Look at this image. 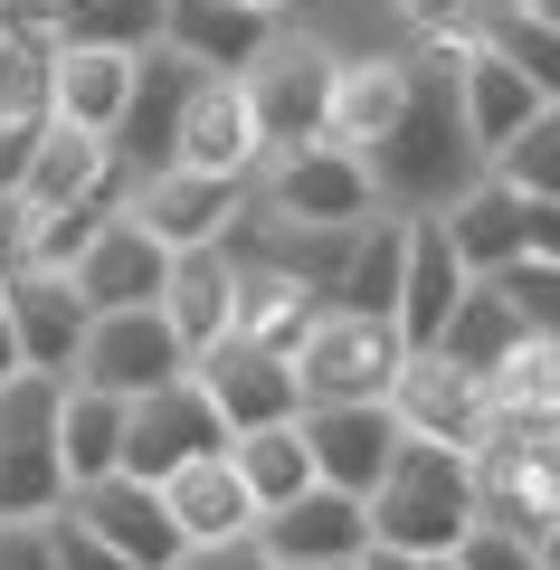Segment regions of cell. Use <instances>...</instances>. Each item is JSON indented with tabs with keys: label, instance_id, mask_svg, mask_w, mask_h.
Returning a JSON list of instances; mask_svg holds the SVG:
<instances>
[{
	"label": "cell",
	"instance_id": "cell-34",
	"mask_svg": "<svg viewBox=\"0 0 560 570\" xmlns=\"http://www.w3.org/2000/svg\"><path fill=\"white\" fill-rule=\"evenodd\" d=\"M484 171H494L503 190H522V200H560V105H541Z\"/></svg>",
	"mask_w": 560,
	"mask_h": 570
},
{
	"label": "cell",
	"instance_id": "cell-41",
	"mask_svg": "<svg viewBox=\"0 0 560 570\" xmlns=\"http://www.w3.org/2000/svg\"><path fill=\"white\" fill-rule=\"evenodd\" d=\"M0 570H58L48 523H0Z\"/></svg>",
	"mask_w": 560,
	"mask_h": 570
},
{
	"label": "cell",
	"instance_id": "cell-3",
	"mask_svg": "<svg viewBox=\"0 0 560 570\" xmlns=\"http://www.w3.org/2000/svg\"><path fill=\"white\" fill-rule=\"evenodd\" d=\"M58 381H10L0 390V523H48L67 504V466H58Z\"/></svg>",
	"mask_w": 560,
	"mask_h": 570
},
{
	"label": "cell",
	"instance_id": "cell-5",
	"mask_svg": "<svg viewBox=\"0 0 560 570\" xmlns=\"http://www.w3.org/2000/svg\"><path fill=\"white\" fill-rule=\"evenodd\" d=\"M409 343L400 324H371V314H314V333L295 343V381H304V409H361V400H390Z\"/></svg>",
	"mask_w": 560,
	"mask_h": 570
},
{
	"label": "cell",
	"instance_id": "cell-35",
	"mask_svg": "<svg viewBox=\"0 0 560 570\" xmlns=\"http://www.w3.org/2000/svg\"><path fill=\"white\" fill-rule=\"evenodd\" d=\"M48 58H58V48H48L39 29L0 20V124H48Z\"/></svg>",
	"mask_w": 560,
	"mask_h": 570
},
{
	"label": "cell",
	"instance_id": "cell-23",
	"mask_svg": "<svg viewBox=\"0 0 560 570\" xmlns=\"http://www.w3.org/2000/svg\"><path fill=\"white\" fill-rule=\"evenodd\" d=\"M409 96H419V58H333V134L323 142L371 153L409 115Z\"/></svg>",
	"mask_w": 560,
	"mask_h": 570
},
{
	"label": "cell",
	"instance_id": "cell-22",
	"mask_svg": "<svg viewBox=\"0 0 560 570\" xmlns=\"http://www.w3.org/2000/svg\"><path fill=\"white\" fill-rule=\"evenodd\" d=\"M161 324L180 333V352H190V362H200V352H219L228 324H238V257H228V247H190V257H171Z\"/></svg>",
	"mask_w": 560,
	"mask_h": 570
},
{
	"label": "cell",
	"instance_id": "cell-11",
	"mask_svg": "<svg viewBox=\"0 0 560 570\" xmlns=\"http://www.w3.org/2000/svg\"><path fill=\"white\" fill-rule=\"evenodd\" d=\"M257 551L276 570H333V561H361L371 551V504L361 494H333V485H304L295 504L257 513Z\"/></svg>",
	"mask_w": 560,
	"mask_h": 570
},
{
	"label": "cell",
	"instance_id": "cell-15",
	"mask_svg": "<svg viewBox=\"0 0 560 570\" xmlns=\"http://www.w3.org/2000/svg\"><path fill=\"white\" fill-rule=\"evenodd\" d=\"M190 86H200V67L190 58H171V48H153V58L134 67V105H124V124H115V163L134 171H171V153H180V115H190Z\"/></svg>",
	"mask_w": 560,
	"mask_h": 570
},
{
	"label": "cell",
	"instance_id": "cell-44",
	"mask_svg": "<svg viewBox=\"0 0 560 570\" xmlns=\"http://www.w3.org/2000/svg\"><path fill=\"white\" fill-rule=\"evenodd\" d=\"M58 10H67V0H0V20H10V29H39V39H48Z\"/></svg>",
	"mask_w": 560,
	"mask_h": 570
},
{
	"label": "cell",
	"instance_id": "cell-24",
	"mask_svg": "<svg viewBox=\"0 0 560 570\" xmlns=\"http://www.w3.org/2000/svg\"><path fill=\"white\" fill-rule=\"evenodd\" d=\"M465 266H456V247H446V228L438 219H409V276H400V343L409 352H438V333H446V314L465 305Z\"/></svg>",
	"mask_w": 560,
	"mask_h": 570
},
{
	"label": "cell",
	"instance_id": "cell-33",
	"mask_svg": "<svg viewBox=\"0 0 560 570\" xmlns=\"http://www.w3.org/2000/svg\"><path fill=\"white\" fill-rule=\"evenodd\" d=\"M475 39L494 48L503 67H522V86H532L541 105H560V29L551 20H532L522 0H484V10H475Z\"/></svg>",
	"mask_w": 560,
	"mask_h": 570
},
{
	"label": "cell",
	"instance_id": "cell-50",
	"mask_svg": "<svg viewBox=\"0 0 560 570\" xmlns=\"http://www.w3.org/2000/svg\"><path fill=\"white\" fill-rule=\"evenodd\" d=\"M419 570H456V561H419Z\"/></svg>",
	"mask_w": 560,
	"mask_h": 570
},
{
	"label": "cell",
	"instance_id": "cell-46",
	"mask_svg": "<svg viewBox=\"0 0 560 570\" xmlns=\"http://www.w3.org/2000/svg\"><path fill=\"white\" fill-rule=\"evenodd\" d=\"M361 570H419V561H409V551H381V542H371V551H361Z\"/></svg>",
	"mask_w": 560,
	"mask_h": 570
},
{
	"label": "cell",
	"instance_id": "cell-51",
	"mask_svg": "<svg viewBox=\"0 0 560 570\" xmlns=\"http://www.w3.org/2000/svg\"><path fill=\"white\" fill-rule=\"evenodd\" d=\"M0 295H10V266H0Z\"/></svg>",
	"mask_w": 560,
	"mask_h": 570
},
{
	"label": "cell",
	"instance_id": "cell-27",
	"mask_svg": "<svg viewBox=\"0 0 560 570\" xmlns=\"http://www.w3.org/2000/svg\"><path fill=\"white\" fill-rule=\"evenodd\" d=\"M161 504H171V523H180V542H190V551L247 542V532H257V504H247V485H238V466H228V448L200 456V466H180L171 485H161Z\"/></svg>",
	"mask_w": 560,
	"mask_h": 570
},
{
	"label": "cell",
	"instance_id": "cell-26",
	"mask_svg": "<svg viewBox=\"0 0 560 570\" xmlns=\"http://www.w3.org/2000/svg\"><path fill=\"white\" fill-rule=\"evenodd\" d=\"M134 67L143 58H115V48H58V58H48V115L115 142L124 105H134Z\"/></svg>",
	"mask_w": 560,
	"mask_h": 570
},
{
	"label": "cell",
	"instance_id": "cell-48",
	"mask_svg": "<svg viewBox=\"0 0 560 570\" xmlns=\"http://www.w3.org/2000/svg\"><path fill=\"white\" fill-rule=\"evenodd\" d=\"M541 570H560V523H551V532H541Z\"/></svg>",
	"mask_w": 560,
	"mask_h": 570
},
{
	"label": "cell",
	"instance_id": "cell-7",
	"mask_svg": "<svg viewBox=\"0 0 560 570\" xmlns=\"http://www.w3.org/2000/svg\"><path fill=\"white\" fill-rule=\"evenodd\" d=\"M190 381V352H180V333L161 324V305L143 314H96L86 324V352H77V381L67 390H105V400H153V390Z\"/></svg>",
	"mask_w": 560,
	"mask_h": 570
},
{
	"label": "cell",
	"instance_id": "cell-13",
	"mask_svg": "<svg viewBox=\"0 0 560 570\" xmlns=\"http://www.w3.org/2000/svg\"><path fill=\"white\" fill-rule=\"evenodd\" d=\"M304 448H314V485L361 494V504H371V485H381L390 456H400V419H390V400H361V409H304Z\"/></svg>",
	"mask_w": 560,
	"mask_h": 570
},
{
	"label": "cell",
	"instance_id": "cell-20",
	"mask_svg": "<svg viewBox=\"0 0 560 570\" xmlns=\"http://www.w3.org/2000/svg\"><path fill=\"white\" fill-rule=\"evenodd\" d=\"M161 48L190 58L200 77H247V67L276 48V20L228 10V0H171V10H161Z\"/></svg>",
	"mask_w": 560,
	"mask_h": 570
},
{
	"label": "cell",
	"instance_id": "cell-12",
	"mask_svg": "<svg viewBox=\"0 0 560 570\" xmlns=\"http://www.w3.org/2000/svg\"><path fill=\"white\" fill-rule=\"evenodd\" d=\"M484 381H465L446 352H409L400 381H390V419L400 438H428V448H484Z\"/></svg>",
	"mask_w": 560,
	"mask_h": 570
},
{
	"label": "cell",
	"instance_id": "cell-17",
	"mask_svg": "<svg viewBox=\"0 0 560 570\" xmlns=\"http://www.w3.org/2000/svg\"><path fill=\"white\" fill-rule=\"evenodd\" d=\"M0 314H10V333H20V352H29V371L39 381H77V352H86V324L96 314L77 305V285L67 276H39V266H20L10 276V295H0Z\"/></svg>",
	"mask_w": 560,
	"mask_h": 570
},
{
	"label": "cell",
	"instance_id": "cell-16",
	"mask_svg": "<svg viewBox=\"0 0 560 570\" xmlns=\"http://www.w3.org/2000/svg\"><path fill=\"white\" fill-rule=\"evenodd\" d=\"M67 285H77L86 314H143V305H161V285H171V247H153L115 209V219L96 228V247L77 257V276H67Z\"/></svg>",
	"mask_w": 560,
	"mask_h": 570
},
{
	"label": "cell",
	"instance_id": "cell-1",
	"mask_svg": "<svg viewBox=\"0 0 560 570\" xmlns=\"http://www.w3.org/2000/svg\"><path fill=\"white\" fill-rule=\"evenodd\" d=\"M361 163H371L381 209H400V219H438L465 181H484V153L465 142V115H456V77H446L438 58H419V96H409V115L390 124Z\"/></svg>",
	"mask_w": 560,
	"mask_h": 570
},
{
	"label": "cell",
	"instance_id": "cell-25",
	"mask_svg": "<svg viewBox=\"0 0 560 570\" xmlns=\"http://www.w3.org/2000/svg\"><path fill=\"white\" fill-rule=\"evenodd\" d=\"M438 352H446V362L465 371V381H484V390H494L503 371H513L522 352H532V333H522V314H513V295H503L494 276H484V285H465V305L446 314V333H438Z\"/></svg>",
	"mask_w": 560,
	"mask_h": 570
},
{
	"label": "cell",
	"instance_id": "cell-8",
	"mask_svg": "<svg viewBox=\"0 0 560 570\" xmlns=\"http://www.w3.org/2000/svg\"><path fill=\"white\" fill-rule=\"evenodd\" d=\"M238 86H247V115H257L266 163L333 134V48H285V39H276Z\"/></svg>",
	"mask_w": 560,
	"mask_h": 570
},
{
	"label": "cell",
	"instance_id": "cell-28",
	"mask_svg": "<svg viewBox=\"0 0 560 570\" xmlns=\"http://www.w3.org/2000/svg\"><path fill=\"white\" fill-rule=\"evenodd\" d=\"M238 257V247H228ZM314 295H304L285 266H266V257H238V324H228V343H257V352H285L295 362V343L314 333Z\"/></svg>",
	"mask_w": 560,
	"mask_h": 570
},
{
	"label": "cell",
	"instance_id": "cell-9",
	"mask_svg": "<svg viewBox=\"0 0 560 570\" xmlns=\"http://www.w3.org/2000/svg\"><path fill=\"white\" fill-rule=\"evenodd\" d=\"M228 448V419L209 409L200 381H171L153 390V400H134V419H124V475H143V485H171L180 466H200V456Z\"/></svg>",
	"mask_w": 560,
	"mask_h": 570
},
{
	"label": "cell",
	"instance_id": "cell-52",
	"mask_svg": "<svg viewBox=\"0 0 560 570\" xmlns=\"http://www.w3.org/2000/svg\"><path fill=\"white\" fill-rule=\"evenodd\" d=\"M333 570H361V561H333Z\"/></svg>",
	"mask_w": 560,
	"mask_h": 570
},
{
	"label": "cell",
	"instance_id": "cell-30",
	"mask_svg": "<svg viewBox=\"0 0 560 570\" xmlns=\"http://www.w3.org/2000/svg\"><path fill=\"white\" fill-rule=\"evenodd\" d=\"M124 419L134 409L124 400H105V390H67L58 400V466H67V485H105V475H124Z\"/></svg>",
	"mask_w": 560,
	"mask_h": 570
},
{
	"label": "cell",
	"instance_id": "cell-2",
	"mask_svg": "<svg viewBox=\"0 0 560 570\" xmlns=\"http://www.w3.org/2000/svg\"><path fill=\"white\" fill-rule=\"evenodd\" d=\"M475 523H484L475 448H428V438H400L390 475L371 485V542H381V551H409V561H446Z\"/></svg>",
	"mask_w": 560,
	"mask_h": 570
},
{
	"label": "cell",
	"instance_id": "cell-38",
	"mask_svg": "<svg viewBox=\"0 0 560 570\" xmlns=\"http://www.w3.org/2000/svg\"><path fill=\"white\" fill-rule=\"evenodd\" d=\"M446 561H456V570H541V551L513 542V532H494V523H475L456 551H446Z\"/></svg>",
	"mask_w": 560,
	"mask_h": 570
},
{
	"label": "cell",
	"instance_id": "cell-42",
	"mask_svg": "<svg viewBox=\"0 0 560 570\" xmlns=\"http://www.w3.org/2000/svg\"><path fill=\"white\" fill-rule=\"evenodd\" d=\"M180 570H276L257 551V532H247V542H209V551H180Z\"/></svg>",
	"mask_w": 560,
	"mask_h": 570
},
{
	"label": "cell",
	"instance_id": "cell-49",
	"mask_svg": "<svg viewBox=\"0 0 560 570\" xmlns=\"http://www.w3.org/2000/svg\"><path fill=\"white\" fill-rule=\"evenodd\" d=\"M522 10H532V20H551V29H560V0H522Z\"/></svg>",
	"mask_w": 560,
	"mask_h": 570
},
{
	"label": "cell",
	"instance_id": "cell-43",
	"mask_svg": "<svg viewBox=\"0 0 560 570\" xmlns=\"http://www.w3.org/2000/svg\"><path fill=\"white\" fill-rule=\"evenodd\" d=\"M522 257L560 266V200H532V219H522Z\"/></svg>",
	"mask_w": 560,
	"mask_h": 570
},
{
	"label": "cell",
	"instance_id": "cell-31",
	"mask_svg": "<svg viewBox=\"0 0 560 570\" xmlns=\"http://www.w3.org/2000/svg\"><path fill=\"white\" fill-rule=\"evenodd\" d=\"M161 10L171 0H67L48 20V48H115V58H153L161 48Z\"/></svg>",
	"mask_w": 560,
	"mask_h": 570
},
{
	"label": "cell",
	"instance_id": "cell-39",
	"mask_svg": "<svg viewBox=\"0 0 560 570\" xmlns=\"http://www.w3.org/2000/svg\"><path fill=\"white\" fill-rule=\"evenodd\" d=\"M400 10H409L438 48H456V39H475V10H484V0H400Z\"/></svg>",
	"mask_w": 560,
	"mask_h": 570
},
{
	"label": "cell",
	"instance_id": "cell-14",
	"mask_svg": "<svg viewBox=\"0 0 560 570\" xmlns=\"http://www.w3.org/2000/svg\"><path fill=\"white\" fill-rule=\"evenodd\" d=\"M428 58H438L446 77H456V115H465V142H475L484 163H494L503 142H513L522 124L541 115V96H532V86H522V67H503V58H494V48H484V39L428 48Z\"/></svg>",
	"mask_w": 560,
	"mask_h": 570
},
{
	"label": "cell",
	"instance_id": "cell-10",
	"mask_svg": "<svg viewBox=\"0 0 560 570\" xmlns=\"http://www.w3.org/2000/svg\"><path fill=\"white\" fill-rule=\"evenodd\" d=\"M190 381L209 390V409L228 419V438H257V428H295L304 419V381L285 352H257V343H219L190 362Z\"/></svg>",
	"mask_w": 560,
	"mask_h": 570
},
{
	"label": "cell",
	"instance_id": "cell-6",
	"mask_svg": "<svg viewBox=\"0 0 560 570\" xmlns=\"http://www.w3.org/2000/svg\"><path fill=\"white\" fill-rule=\"evenodd\" d=\"M247 200H257V181H219V171H143L134 200H124V219L143 228L153 247H171V257H190V247H228L247 219Z\"/></svg>",
	"mask_w": 560,
	"mask_h": 570
},
{
	"label": "cell",
	"instance_id": "cell-19",
	"mask_svg": "<svg viewBox=\"0 0 560 570\" xmlns=\"http://www.w3.org/2000/svg\"><path fill=\"white\" fill-rule=\"evenodd\" d=\"M67 504H77L134 570H180V551H190L180 523H171V504H161V485H143V475H105V485L67 494Z\"/></svg>",
	"mask_w": 560,
	"mask_h": 570
},
{
	"label": "cell",
	"instance_id": "cell-36",
	"mask_svg": "<svg viewBox=\"0 0 560 570\" xmlns=\"http://www.w3.org/2000/svg\"><path fill=\"white\" fill-rule=\"evenodd\" d=\"M494 285L513 295V314H522V333H532V343H560V266L522 257V266H503Z\"/></svg>",
	"mask_w": 560,
	"mask_h": 570
},
{
	"label": "cell",
	"instance_id": "cell-4",
	"mask_svg": "<svg viewBox=\"0 0 560 570\" xmlns=\"http://www.w3.org/2000/svg\"><path fill=\"white\" fill-rule=\"evenodd\" d=\"M257 219L276 228H361L381 219V190H371V163L352 142H304V153H276L257 181Z\"/></svg>",
	"mask_w": 560,
	"mask_h": 570
},
{
	"label": "cell",
	"instance_id": "cell-45",
	"mask_svg": "<svg viewBox=\"0 0 560 570\" xmlns=\"http://www.w3.org/2000/svg\"><path fill=\"white\" fill-rule=\"evenodd\" d=\"M10 381H29V352H20V333H10V314H0V390Z\"/></svg>",
	"mask_w": 560,
	"mask_h": 570
},
{
	"label": "cell",
	"instance_id": "cell-47",
	"mask_svg": "<svg viewBox=\"0 0 560 570\" xmlns=\"http://www.w3.org/2000/svg\"><path fill=\"white\" fill-rule=\"evenodd\" d=\"M228 10H257V20H276V10H295V0H228Z\"/></svg>",
	"mask_w": 560,
	"mask_h": 570
},
{
	"label": "cell",
	"instance_id": "cell-18",
	"mask_svg": "<svg viewBox=\"0 0 560 570\" xmlns=\"http://www.w3.org/2000/svg\"><path fill=\"white\" fill-rule=\"evenodd\" d=\"M171 163L219 171V181H257L266 171V142H257V115H247L238 77H200L190 86V115H180V153Z\"/></svg>",
	"mask_w": 560,
	"mask_h": 570
},
{
	"label": "cell",
	"instance_id": "cell-37",
	"mask_svg": "<svg viewBox=\"0 0 560 570\" xmlns=\"http://www.w3.org/2000/svg\"><path fill=\"white\" fill-rule=\"evenodd\" d=\"M48 551H58V570H134V561H124V551L105 542V532L86 523L77 504H58V513H48Z\"/></svg>",
	"mask_w": 560,
	"mask_h": 570
},
{
	"label": "cell",
	"instance_id": "cell-40",
	"mask_svg": "<svg viewBox=\"0 0 560 570\" xmlns=\"http://www.w3.org/2000/svg\"><path fill=\"white\" fill-rule=\"evenodd\" d=\"M39 134H48V124H0V200L29 181V163H39Z\"/></svg>",
	"mask_w": 560,
	"mask_h": 570
},
{
	"label": "cell",
	"instance_id": "cell-32",
	"mask_svg": "<svg viewBox=\"0 0 560 570\" xmlns=\"http://www.w3.org/2000/svg\"><path fill=\"white\" fill-rule=\"evenodd\" d=\"M228 466H238V485H247V504H257V513L295 504V494L314 485V448H304V419H295V428H257V438H228Z\"/></svg>",
	"mask_w": 560,
	"mask_h": 570
},
{
	"label": "cell",
	"instance_id": "cell-29",
	"mask_svg": "<svg viewBox=\"0 0 560 570\" xmlns=\"http://www.w3.org/2000/svg\"><path fill=\"white\" fill-rule=\"evenodd\" d=\"M400 276H409V219L381 209V219L361 228L352 266L333 285V314H371V324H400Z\"/></svg>",
	"mask_w": 560,
	"mask_h": 570
},
{
	"label": "cell",
	"instance_id": "cell-21",
	"mask_svg": "<svg viewBox=\"0 0 560 570\" xmlns=\"http://www.w3.org/2000/svg\"><path fill=\"white\" fill-rule=\"evenodd\" d=\"M522 219H532V200H522V190H503L494 171H484V181H465L456 200L438 209V228H446V247H456V266L465 276H503V266H522Z\"/></svg>",
	"mask_w": 560,
	"mask_h": 570
}]
</instances>
